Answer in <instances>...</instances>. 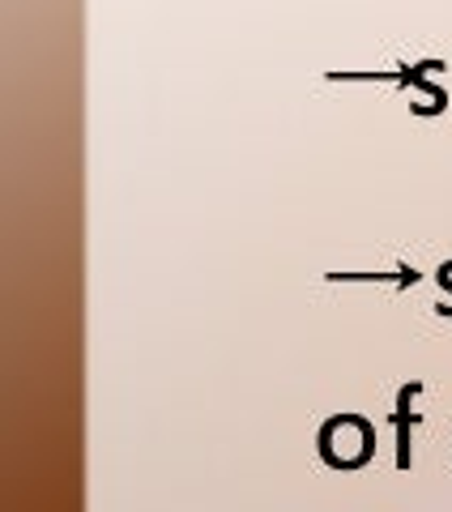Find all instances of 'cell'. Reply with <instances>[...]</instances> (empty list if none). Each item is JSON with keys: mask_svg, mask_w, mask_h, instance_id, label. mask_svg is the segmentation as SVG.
Here are the masks:
<instances>
[{"mask_svg": "<svg viewBox=\"0 0 452 512\" xmlns=\"http://www.w3.org/2000/svg\"><path fill=\"white\" fill-rule=\"evenodd\" d=\"M435 278H440L444 291H452V261H448V265H440V274H435ZM448 316H452V312H448Z\"/></svg>", "mask_w": 452, "mask_h": 512, "instance_id": "3", "label": "cell"}, {"mask_svg": "<svg viewBox=\"0 0 452 512\" xmlns=\"http://www.w3.org/2000/svg\"><path fill=\"white\" fill-rule=\"evenodd\" d=\"M423 393V384L418 380H410L406 389L397 393V414H393V427H397V466L401 470H410V461H414V453H410V431H414V423H418V410H410V402Z\"/></svg>", "mask_w": 452, "mask_h": 512, "instance_id": "2", "label": "cell"}, {"mask_svg": "<svg viewBox=\"0 0 452 512\" xmlns=\"http://www.w3.org/2000/svg\"><path fill=\"white\" fill-rule=\"evenodd\" d=\"M342 414L337 419H329L325 427H320V457L329 461V466H337V470H354V466H363V461L376 453V431L371 427H363L359 436H342Z\"/></svg>", "mask_w": 452, "mask_h": 512, "instance_id": "1", "label": "cell"}]
</instances>
